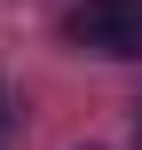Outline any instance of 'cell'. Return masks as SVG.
<instances>
[{
  "instance_id": "3",
  "label": "cell",
  "mask_w": 142,
  "mask_h": 150,
  "mask_svg": "<svg viewBox=\"0 0 142 150\" xmlns=\"http://www.w3.org/2000/svg\"><path fill=\"white\" fill-rule=\"evenodd\" d=\"M134 134H142V119H134Z\"/></svg>"
},
{
  "instance_id": "1",
  "label": "cell",
  "mask_w": 142,
  "mask_h": 150,
  "mask_svg": "<svg viewBox=\"0 0 142 150\" xmlns=\"http://www.w3.org/2000/svg\"><path fill=\"white\" fill-rule=\"evenodd\" d=\"M71 47L111 55V63H142V0H79L63 16Z\"/></svg>"
},
{
  "instance_id": "2",
  "label": "cell",
  "mask_w": 142,
  "mask_h": 150,
  "mask_svg": "<svg viewBox=\"0 0 142 150\" xmlns=\"http://www.w3.org/2000/svg\"><path fill=\"white\" fill-rule=\"evenodd\" d=\"M0 119H8V95H0Z\"/></svg>"
}]
</instances>
